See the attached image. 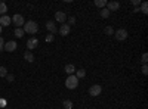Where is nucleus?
I'll return each mask as SVG.
<instances>
[{
	"label": "nucleus",
	"instance_id": "obj_1",
	"mask_svg": "<svg viewBox=\"0 0 148 109\" xmlns=\"http://www.w3.org/2000/svg\"><path fill=\"white\" fill-rule=\"evenodd\" d=\"M24 32H28V34H36L37 31H39V25H37V22H34V21H28V22H25L24 24Z\"/></svg>",
	"mask_w": 148,
	"mask_h": 109
},
{
	"label": "nucleus",
	"instance_id": "obj_2",
	"mask_svg": "<svg viewBox=\"0 0 148 109\" xmlns=\"http://www.w3.org/2000/svg\"><path fill=\"white\" fill-rule=\"evenodd\" d=\"M79 86V78L76 75H68V78L65 80V87L70 90H74Z\"/></svg>",
	"mask_w": 148,
	"mask_h": 109
},
{
	"label": "nucleus",
	"instance_id": "obj_3",
	"mask_svg": "<svg viewBox=\"0 0 148 109\" xmlns=\"http://www.w3.org/2000/svg\"><path fill=\"white\" fill-rule=\"evenodd\" d=\"M12 22H14V25H15L16 28L24 27V24H25V21H24V16H22V15H19V14H16V15L12 16Z\"/></svg>",
	"mask_w": 148,
	"mask_h": 109
},
{
	"label": "nucleus",
	"instance_id": "obj_4",
	"mask_svg": "<svg viewBox=\"0 0 148 109\" xmlns=\"http://www.w3.org/2000/svg\"><path fill=\"white\" fill-rule=\"evenodd\" d=\"M114 35H116V39L119 40V41H123V40H126L127 39V31L125 30V28H120V30H117L116 32H114Z\"/></svg>",
	"mask_w": 148,
	"mask_h": 109
},
{
	"label": "nucleus",
	"instance_id": "obj_5",
	"mask_svg": "<svg viewBox=\"0 0 148 109\" xmlns=\"http://www.w3.org/2000/svg\"><path fill=\"white\" fill-rule=\"evenodd\" d=\"M101 91H102V87L99 86V84H95V86H92V87L89 89V94H90V96H93V97L99 96V94H101Z\"/></svg>",
	"mask_w": 148,
	"mask_h": 109
},
{
	"label": "nucleus",
	"instance_id": "obj_6",
	"mask_svg": "<svg viewBox=\"0 0 148 109\" xmlns=\"http://www.w3.org/2000/svg\"><path fill=\"white\" fill-rule=\"evenodd\" d=\"M55 19H56L58 22H61V24H64V22L67 21V15H65V12H62V10L55 12Z\"/></svg>",
	"mask_w": 148,
	"mask_h": 109
},
{
	"label": "nucleus",
	"instance_id": "obj_7",
	"mask_svg": "<svg viewBox=\"0 0 148 109\" xmlns=\"http://www.w3.org/2000/svg\"><path fill=\"white\" fill-rule=\"evenodd\" d=\"M3 50H6V52H15L16 50V41H8V43H5Z\"/></svg>",
	"mask_w": 148,
	"mask_h": 109
},
{
	"label": "nucleus",
	"instance_id": "obj_8",
	"mask_svg": "<svg viewBox=\"0 0 148 109\" xmlns=\"http://www.w3.org/2000/svg\"><path fill=\"white\" fill-rule=\"evenodd\" d=\"M37 46H39V40H37V39H30V40L27 41V49H28L30 52L34 50Z\"/></svg>",
	"mask_w": 148,
	"mask_h": 109
},
{
	"label": "nucleus",
	"instance_id": "obj_9",
	"mask_svg": "<svg viewBox=\"0 0 148 109\" xmlns=\"http://www.w3.org/2000/svg\"><path fill=\"white\" fill-rule=\"evenodd\" d=\"M10 22H12V18H9L8 15L0 16V25H2V27H9Z\"/></svg>",
	"mask_w": 148,
	"mask_h": 109
},
{
	"label": "nucleus",
	"instance_id": "obj_10",
	"mask_svg": "<svg viewBox=\"0 0 148 109\" xmlns=\"http://www.w3.org/2000/svg\"><path fill=\"white\" fill-rule=\"evenodd\" d=\"M107 9H108L110 12L119 10V9H120V3H119V2H108V3H107Z\"/></svg>",
	"mask_w": 148,
	"mask_h": 109
},
{
	"label": "nucleus",
	"instance_id": "obj_11",
	"mask_svg": "<svg viewBox=\"0 0 148 109\" xmlns=\"http://www.w3.org/2000/svg\"><path fill=\"white\" fill-rule=\"evenodd\" d=\"M46 28H47V31L51 32V34H55L56 32V25H55L53 21H47L46 22Z\"/></svg>",
	"mask_w": 148,
	"mask_h": 109
},
{
	"label": "nucleus",
	"instance_id": "obj_12",
	"mask_svg": "<svg viewBox=\"0 0 148 109\" xmlns=\"http://www.w3.org/2000/svg\"><path fill=\"white\" fill-rule=\"evenodd\" d=\"M70 25L68 24H62V25H61V28H59V34L61 35H68L70 34Z\"/></svg>",
	"mask_w": 148,
	"mask_h": 109
},
{
	"label": "nucleus",
	"instance_id": "obj_13",
	"mask_svg": "<svg viewBox=\"0 0 148 109\" xmlns=\"http://www.w3.org/2000/svg\"><path fill=\"white\" fill-rule=\"evenodd\" d=\"M24 59H25L27 62H30V64H31V62H34V55H33L30 50H27L25 53H24Z\"/></svg>",
	"mask_w": 148,
	"mask_h": 109
},
{
	"label": "nucleus",
	"instance_id": "obj_14",
	"mask_svg": "<svg viewBox=\"0 0 148 109\" xmlns=\"http://www.w3.org/2000/svg\"><path fill=\"white\" fill-rule=\"evenodd\" d=\"M74 71H76V68H74L73 64H67V65H65V72H67L68 75H73Z\"/></svg>",
	"mask_w": 148,
	"mask_h": 109
},
{
	"label": "nucleus",
	"instance_id": "obj_15",
	"mask_svg": "<svg viewBox=\"0 0 148 109\" xmlns=\"http://www.w3.org/2000/svg\"><path fill=\"white\" fill-rule=\"evenodd\" d=\"M107 0H95V6H98V7H101V9H104V7H107Z\"/></svg>",
	"mask_w": 148,
	"mask_h": 109
},
{
	"label": "nucleus",
	"instance_id": "obj_16",
	"mask_svg": "<svg viewBox=\"0 0 148 109\" xmlns=\"http://www.w3.org/2000/svg\"><path fill=\"white\" fill-rule=\"evenodd\" d=\"M6 12H8V6H6V3H5V2H0V16H3Z\"/></svg>",
	"mask_w": 148,
	"mask_h": 109
},
{
	"label": "nucleus",
	"instance_id": "obj_17",
	"mask_svg": "<svg viewBox=\"0 0 148 109\" xmlns=\"http://www.w3.org/2000/svg\"><path fill=\"white\" fill-rule=\"evenodd\" d=\"M110 14H111V12H110L107 7H104V9H101V10H99V15H101V18H104V19H105V18H108V16H110Z\"/></svg>",
	"mask_w": 148,
	"mask_h": 109
},
{
	"label": "nucleus",
	"instance_id": "obj_18",
	"mask_svg": "<svg viewBox=\"0 0 148 109\" xmlns=\"http://www.w3.org/2000/svg\"><path fill=\"white\" fill-rule=\"evenodd\" d=\"M139 12H142V14H148V3L147 2H142L141 3V9H139Z\"/></svg>",
	"mask_w": 148,
	"mask_h": 109
},
{
	"label": "nucleus",
	"instance_id": "obj_19",
	"mask_svg": "<svg viewBox=\"0 0 148 109\" xmlns=\"http://www.w3.org/2000/svg\"><path fill=\"white\" fill-rule=\"evenodd\" d=\"M24 34H25V32H24V30H22V28H15V37L21 39Z\"/></svg>",
	"mask_w": 148,
	"mask_h": 109
},
{
	"label": "nucleus",
	"instance_id": "obj_20",
	"mask_svg": "<svg viewBox=\"0 0 148 109\" xmlns=\"http://www.w3.org/2000/svg\"><path fill=\"white\" fill-rule=\"evenodd\" d=\"M104 32H105L107 35H114V30H113V27H105Z\"/></svg>",
	"mask_w": 148,
	"mask_h": 109
},
{
	"label": "nucleus",
	"instance_id": "obj_21",
	"mask_svg": "<svg viewBox=\"0 0 148 109\" xmlns=\"http://www.w3.org/2000/svg\"><path fill=\"white\" fill-rule=\"evenodd\" d=\"M76 77H77V78H84V77H86V71H84V69H79L77 74H76Z\"/></svg>",
	"mask_w": 148,
	"mask_h": 109
},
{
	"label": "nucleus",
	"instance_id": "obj_22",
	"mask_svg": "<svg viewBox=\"0 0 148 109\" xmlns=\"http://www.w3.org/2000/svg\"><path fill=\"white\" fill-rule=\"evenodd\" d=\"M62 106H64L65 109H71V108H73V102H71V100H64V102H62Z\"/></svg>",
	"mask_w": 148,
	"mask_h": 109
},
{
	"label": "nucleus",
	"instance_id": "obj_23",
	"mask_svg": "<svg viewBox=\"0 0 148 109\" xmlns=\"http://www.w3.org/2000/svg\"><path fill=\"white\" fill-rule=\"evenodd\" d=\"M8 75V69L5 66H0V77H6Z\"/></svg>",
	"mask_w": 148,
	"mask_h": 109
},
{
	"label": "nucleus",
	"instance_id": "obj_24",
	"mask_svg": "<svg viewBox=\"0 0 148 109\" xmlns=\"http://www.w3.org/2000/svg\"><path fill=\"white\" fill-rule=\"evenodd\" d=\"M53 39H55V37H53V34H51V32H49V34L46 35V41H47V43H52V41H53Z\"/></svg>",
	"mask_w": 148,
	"mask_h": 109
},
{
	"label": "nucleus",
	"instance_id": "obj_25",
	"mask_svg": "<svg viewBox=\"0 0 148 109\" xmlns=\"http://www.w3.org/2000/svg\"><path fill=\"white\" fill-rule=\"evenodd\" d=\"M141 62H142V65H147V62H148V55H147V53H144V55H142Z\"/></svg>",
	"mask_w": 148,
	"mask_h": 109
},
{
	"label": "nucleus",
	"instance_id": "obj_26",
	"mask_svg": "<svg viewBox=\"0 0 148 109\" xmlns=\"http://www.w3.org/2000/svg\"><path fill=\"white\" fill-rule=\"evenodd\" d=\"M141 71H142V74H144V75H147V74H148V66H147V65H142Z\"/></svg>",
	"mask_w": 148,
	"mask_h": 109
},
{
	"label": "nucleus",
	"instance_id": "obj_27",
	"mask_svg": "<svg viewBox=\"0 0 148 109\" xmlns=\"http://www.w3.org/2000/svg\"><path fill=\"white\" fill-rule=\"evenodd\" d=\"M73 24H76V18L70 16V18H68V25H73Z\"/></svg>",
	"mask_w": 148,
	"mask_h": 109
},
{
	"label": "nucleus",
	"instance_id": "obj_28",
	"mask_svg": "<svg viewBox=\"0 0 148 109\" xmlns=\"http://www.w3.org/2000/svg\"><path fill=\"white\" fill-rule=\"evenodd\" d=\"M6 80H8L9 83H12V81H14V80H15V77H14V75H12V74H8V75H6Z\"/></svg>",
	"mask_w": 148,
	"mask_h": 109
},
{
	"label": "nucleus",
	"instance_id": "obj_29",
	"mask_svg": "<svg viewBox=\"0 0 148 109\" xmlns=\"http://www.w3.org/2000/svg\"><path fill=\"white\" fill-rule=\"evenodd\" d=\"M3 47H5V40L3 37H0V50H3Z\"/></svg>",
	"mask_w": 148,
	"mask_h": 109
},
{
	"label": "nucleus",
	"instance_id": "obj_30",
	"mask_svg": "<svg viewBox=\"0 0 148 109\" xmlns=\"http://www.w3.org/2000/svg\"><path fill=\"white\" fill-rule=\"evenodd\" d=\"M132 5H133V6H136V7H138V6L141 5V0H132Z\"/></svg>",
	"mask_w": 148,
	"mask_h": 109
},
{
	"label": "nucleus",
	"instance_id": "obj_31",
	"mask_svg": "<svg viewBox=\"0 0 148 109\" xmlns=\"http://www.w3.org/2000/svg\"><path fill=\"white\" fill-rule=\"evenodd\" d=\"M0 34H2V25H0Z\"/></svg>",
	"mask_w": 148,
	"mask_h": 109
}]
</instances>
